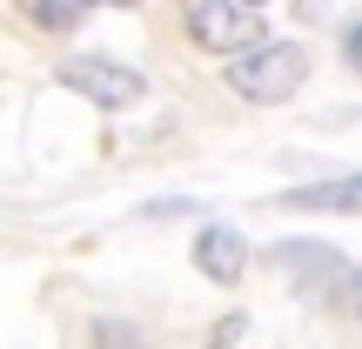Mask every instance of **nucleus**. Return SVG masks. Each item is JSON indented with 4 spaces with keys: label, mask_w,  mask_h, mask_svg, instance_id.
<instances>
[{
    "label": "nucleus",
    "mask_w": 362,
    "mask_h": 349,
    "mask_svg": "<svg viewBox=\"0 0 362 349\" xmlns=\"http://www.w3.org/2000/svg\"><path fill=\"white\" fill-rule=\"evenodd\" d=\"M228 61V88L242 94V101H255V108H275V101H288V94L309 81V47H296V40H269L262 34L255 47H242V54H221Z\"/></svg>",
    "instance_id": "f257e3e1"
},
{
    "label": "nucleus",
    "mask_w": 362,
    "mask_h": 349,
    "mask_svg": "<svg viewBox=\"0 0 362 349\" xmlns=\"http://www.w3.org/2000/svg\"><path fill=\"white\" fill-rule=\"evenodd\" d=\"M181 34L202 54H242V47H255L269 27H262V13L242 7V0H181Z\"/></svg>",
    "instance_id": "f03ea898"
},
{
    "label": "nucleus",
    "mask_w": 362,
    "mask_h": 349,
    "mask_svg": "<svg viewBox=\"0 0 362 349\" xmlns=\"http://www.w3.org/2000/svg\"><path fill=\"white\" fill-rule=\"evenodd\" d=\"M54 81H61L67 94H81V101L107 108V115H121V108H134V101L148 94V81L134 74V67L101 61V54H67V61L54 67Z\"/></svg>",
    "instance_id": "7ed1b4c3"
},
{
    "label": "nucleus",
    "mask_w": 362,
    "mask_h": 349,
    "mask_svg": "<svg viewBox=\"0 0 362 349\" xmlns=\"http://www.w3.org/2000/svg\"><path fill=\"white\" fill-rule=\"evenodd\" d=\"M269 262L288 275V282H296V296H309V302L336 296L342 275H349V262H342L329 242H275V248H269Z\"/></svg>",
    "instance_id": "20e7f679"
},
{
    "label": "nucleus",
    "mask_w": 362,
    "mask_h": 349,
    "mask_svg": "<svg viewBox=\"0 0 362 349\" xmlns=\"http://www.w3.org/2000/svg\"><path fill=\"white\" fill-rule=\"evenodd\" d=\"M194 269H202L215 289H235L242 269H248V235L235 229V222H208V229L194 235Z\"/></svg>",
    "instance_id": "39448f33"
},
{
    "label": "nucleus",
    "mask_w": 362,
    "mask_h": 349,
    "mask_svg": "<svg viewBox=\"0 0 362 349\" xmlns=\"http://www.w3.org/2000/svg\"><path fill=\"white\" fill-rule=\"evenodd\" d=\"M288 208H315V215H362V175L342 181H309V188H282Z\"/></svg>",
    "instance_id": "423d86ee"
},
{
    "label": "nucleus",
    "mask_w": 362,
    "mask_h": 349,
    "mask_svg": "<svg viewBox=\"0 0 362 349\" xmlns=\"http://www.w3.org/2000/svg\"><path fill=\"white\" fill-rule=\"evenodd\" d=\"M94 0H21V13L40 27V34H74L81 21H88Z\"/></svg>",
    "instance_id": "0eeeda50"
},
{
    "label": "nucleus",
    "mask_w": 362,
    "mask_h": 349,
    "mask_svg": "<svg viewBox=\"0 0 362 349\" xmlns=\"http://www.w3.org/2000/svg\"><path fill=\"white\" fill-rule=\"evenodd\" d=\"M342 61H349V67H356V74H362V21L349 27V34H342Z\"/></svg>",
    "instance_id": "6e6552de"
},
{
    "label": "nucleus",
    "mask_w": 362,
    "mask_h": 349,
    "mask_svg": "<svg viewBox=\"0 0 362 349\" xmlns=\"http://www.w3.org/2000/svg\"><path fill=\"white\" fill-rule=\"evenodd\" d=\"M94 336H101V343H134V329L128 323H94Z\"/></svg>",
    "instance_id": "1a4fd4ad"
},
{
    "label": "nucleus",
    "mask_w": 362,
    "mask_h": 349,
    "mask_svg": "<svg viewBox=\"0 0 362 349\" xmlns=\"http://www.w3.org/2000/svg\"><path fill=\"white\" fill-rule=\"evenodd\" d=\"M242 329H248L242 316H228V323H215V343H221V349H228V343H242Z\"/></svg>",
    "instance_id": "9d476101"
},
{
    "label": "nucleus",
    "mask_w": 362,
    "mask_h": 349,
    "mask_svg": "<svg viewBox=\"0 0 362 349\" xmlns=\"http://www.w3.org/2000/svg\"><path fill=\"white\" fill-rule=\"evenodd\" d=\"M342 289H349V309L362 316V269H349V275H342Z\"/></svg>",
    "instance_id": "9b49d317"
},
{
    "label": "nucleus",
    "mask_w": 362,
    "mask_h": 349,
    "mask_svg": "<svg viewBox=\"0 0 362 349\" xmlns=\"http://www.w3.org/2000/svg\"><path fill=\"white\" fill-rule=\"evenodd\" d=\"M94 7H134V0H94Z\"/></svg>",
    "instance_id": "f8f14e48"
},
{
    "label": "nucleus",
    "mask_w": 362,
    "mask_h": 349,
    "mask_svg": "<svg viewBox=\"0 0 362 349\" xmlns=\"http://www.w3.org/2000/svg\"><path fill=\"white\" fill-rule=\"evenodd\" d=\"M242 7H262V0H242Z\"/></svg>",
    "instance_id": "ddd939ff"
}]
</instances>
